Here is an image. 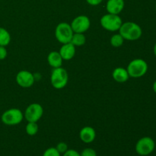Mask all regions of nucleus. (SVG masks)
I'll return each mask as SVG.
<instances>
[{
	"instance_id": "26",
	"label": "nucleus",
	"mask_w": 156,
	"mask_h": 156,
	"mask_svg": "<svg viewBox=\"0 0 156 156\" xmlns=\"http://www.w3.org/2000/svg\"><path fill=\"white\" fill-rule=\"evenodd\" d=\"M152 89H153L154 92H155L156 94V81H155V82H154L153 85H152Z\"/></svg>"
},
{
	"instance_id": "7",
	"label": "nucleus",
	"mask_w": 156,
	"mask_h": 156,
	"mask_svg": "<svg viewBox=\"0 0 156 156\" xmlns=\"http://www.w3.org/2000/svg\"><path fill=\"white\" fill-rule=\"evenodd\" d=\"M155 148V143L149 136H145L140 139L136 144L135 149L138 155L147 156L153 152Z\"/></svg>"
},
{
	"instance_id": "1",
	"label": "nucleus",
	"mask_w": 156,
	"mask_h": 156,
	"mask_svg": "<svg viewBox=\"0 0 156 156\" xmlns=\"http://www.w3.org/2000/svg\"><path fill=\"white\" fill-rule=\"evenodd\" d=\"M118 31L124 40L129 41H137L143 35V30L141 27L138 24L133 21L123 22Z\"/></svg>"
},
{
	"instance_id": "16",
	"label": "nucleus",
	"mask_w": 156,
	"mask_h": 156,
	"mask_svg": "<svg viewBox=\"0 0 156 156\" xmlns=\"http://www.w3.org/2000/svg\"><path fill=\"white\" fill-rule=\"evenodd\" d=\"M11 42V34L5 28L0 27V46L6 47Z\"/></svg>"
},
{
	"instance_id": "15",
	"label": "nucleus",
	"mask_w": 156,
	"mask_h": 156,
	"mask_svg": "<svg viewBox=\"0 0 156 156\" xmlns=\"http://www.w3.org/2000/svg\"><path fill=\"white\" fill-rule=\"evenodd\" d=\"M62 59L59 51H51L47 56V62L53 69L62 67Z\"/></svg>"
},
{
	"instance_id": "6",
	"label": "nucleus",
	"mask_w": 156,
	"mask_h": 156,
	"mask_svg": "<svg viewBox=\"0 0 156 156\" xmlns=\"http://www.w3.org/2000/svg\"><path fill=\"white\" fill-rule=\"evenodd\" d=\"M24 114L18 108H10L5 111L1 117V120L7 126H15L22 122Z\"/></svg>"
},
{
	"instance_id": "17",
	"label": "nucleus",
	"mask_w": 156,
	"mask_h": 156,
	"mask_svg": "<svg viewBox=\"0 0 156 156\" xmlns=\"http://www.w3.org/2000/svg\"><path fill=\"white\" fill-rule=\"evenodd\" d=\"M86 42V37L84 34L81 33H74L72 37L71 43L75 47H82Z\"/></svg>"
},
{
	"instance_id": "10",
	"label": "nucleus",
	"mask_w": 156,
	"mask_h": 156,
	"mask_svg": "<svg viewBox=\"0 0 156 156\" xmlns=\"http://www.w3.org/2000/svg\"><path fill=\"white\" fill-rule=\"evenodd\" d=\"M16 82L20 87L24 88H30L34 84L35 76L27 70H21L16 76Z\"/></svg>"
},
{
	"instance_id": "8",
	"label": "nucleus",
	"mask_w": 156,
	"mask_h": 156,
	"mask_svg": "<svg viewBox=\"0 0 156 156\" xmlns=\"http://www.w3.org/2000/svg\"><path fill=\"white\" fill-rule=\"evenodd\" d=\"M44 114V108L40 104L33 103L27 107L24 113V118L27 122H36L41 120Z\"/></svg>"
},
{
	"instance_id": "14",
	"label": "nucleus",
	"mask_w": 156,
	"mask_h": 156,
	"mask_svg": "<svg viewBox=\"0 0 156 156\" xmlns=\"http://www.w3.org/2000/svg\"><path fill=\"white\" fill-rule=\"evenodd\" d=\"M112 78L114 81L119 83H124L129 80V77L126 69L123 67H117L112 72Z\"/></svg>"
},
{
	"instance_id": "28",
	"label": "nucleus",
	"mask_w": 156,
	"mask_h": 156,
	"mask_svg": "<svg viewBox=\"0 0 156 156\" xmlns=\"http://www.w3.org/2000/svg\"><path fill=\"white\" fill-rule=\"evenodd\" d=\"M155 10H156V4H155Z\"/></svg>"
},
{
	"instance_id": "13",
	"label": "nucleus",
	"mask_w": 156,
	"mask_h": 156,
	"mask_svg": "<svg viewBox=\"0 0 156 156\" xmlns=\"http://www.w3.org/2000/svg\"><path fill=\"white\" fill-rule=\"evenodd\" d=\"M76 47L70 42L62 44L59 53H60L63 60L69 61L71 60L74 57L75 55H76Z\"/></svg>"
},
{
	"instance_id": "19",
	"label": "nucleus",
	"mask_w": 156,
	"mask_h": 156,
	"mask_svg": "<svg viewBox=\"0 0 156 156\" xmlns=\"http://www.w3.org/2000/svg\"><path fill=\"white\" fill-rule=\"evenodd\" d=\"M124 41V38H123L120 34H114L111 37L110 43H111V45L113 47L118 48V47H120L123 45Z\"/></svg>"
},
{
	"instance_id": "3",
	"label": "nucleus",
	"mask_w": 156,
	"mask_h": 156,
	"mask_svg": "<svg viewBox=\"0 0 156 156\" xmlns=\"http://www.w3.org/2000/svg\"><path fill=\"white\" fill-rule=\"evenodd\" d=\"M69 82V75L66 70L62 67L53 69L50 76V83L52 86L58 90L62 89L66 86Z\"/></svg>"
},
{
	"instance_id": "24",
	"label": "nucleus",
	"mask_w": 156,
	"mask_h": 156,
	"mask_svg": "<svg viewBox=\"0 0 156 156\" xmlns=\"http://www.w3.org/2000/svg\"><path fill=\"white\" fill-rule=\"evenodd\" d=\"M62 156H81V155L75 149H68L65 153L62 154Z\"/></svg>"
},
{
	"instance_id": "27",
	"label": "nucleus",
	"mask_w": 156,
	"mask_h": 156,
	"mask_svg": "<svg viewBox=\"0 0 156 156\" xmlns=\"http://www.w3.org/2000/svg\"><path fill=\"white\" fill-rule=\"evenodd\" d=\"M153 52H154V54H155V56H156V43H155V45H154V47H153Z\"/></svg>"
},
{
	"instance_id": "2",
	"label": "nucleus",
	"mask_w": 156,
	"mask_h": 156,
	"mask_svg": "<svg viewBox=\"0 0 156 156\" xmlns=\"http://www.w3.org/2000/svg\"><path fill=\"white\" fill-rule=\"evenodd\" d=\"M148 63L143 59H134L128 64L127 70L129 77L139 79L146 74L148 71Z\"/></svg>"
},
{
	"instance_id": "21",
	"label": "nucleus",
	"mask_w": 156,
	"mask_h": 156,
	"mask_svg": "<svg viewBox=\"0 0 156 156\" xmlns=\"http://www.w3.org/2000/svg\"><path fill=\"white\" fill-rule=\"evenodd\" d=\"M81 156H97V152L91 148H86L80 153Z\"/></svg>"
},
{
	"instance_id": "18",
	"label": "nucleus",
	"mask_w": 156,
	"mask_h": 156,
	"mask_svg": "<svg viewBox=\"0 0 156 156\" xmlns=\"http://www.w3.org/2000/svg\"><path fill=\"white\" fill-rule=\"evenodd\" d=\"M38 130H39V127H38L37 123H36V122H27L25 126V131L27 135L33 136L37 133Z\"/></svg>"
},
{
	"instance_id": "12",
	"label": "nucleus",
	"mask_w": 156,
	"mask_h": 156,
	"mask_svg": "<svg viewBox=\"0 0 156 156\" xmlns=\"http://www.w3.org/2000/svg\"><path fill=\"white\" fill-rule=\"evenodd\" d=\"M79 137L83 143H87V144L91 143L94 141L96 138L95 129L91 126H84L79 132Z\"/></svg>"
},
{
	"instance_id": "11",
	"label": "nucleus",
	"mask_w": 156,
	"mask_h": 156,
	"mask_svg": "<svg viewBox=\"0 0 156 156\" xmlns=\"http://www.w3.org/2000/svg\"><path fill=\"white\" fill-rule=\"evenodd\" d=\"M124 6V0H108L106 4V10L108 13L119 15L123 10Z\"/></svg>"
},
{
	"instance_id": "23",
	"label": "nucleus",
	"mask_w": 156,
	"mask_h": 156,
	"mask_svg": "<svg viewBox=\"0 0 156 156\" xmlns=\"http://www.w3.org/2000/svg\"><path fill=\"white\" fill-rule=\"evenodd\" d=\"M8 51L5 47L0 46V60H4L7 57Z\"/></svg>"
},
{
	"instance_id": "4",
	"label": "nucleus",
	"mask_w": 156,
	"mask_h": 156,
	"mask_svg": "<svg viewBox=\"0 0 156 156\" xmlns=\"http://www.w3.org/2000/svg\"><path fill=\"white\" fill-rule=\"evenodd\" d=\"M100 23L105 30L110 32H115L120 28L123 24V21L119 15L108 13L101 17Z\"/></svg>"
},
{
	"instance_id": "5",
	"label": "nucleus",
	"mask_w": 156,
	"mask_h": 156,
	"mask_svg": "<svg viewBox=\"0 0 156 156\" xmlns=\"http://www.w3.org/2000/svg\"><path fill=\"white\" fill-rule=\"evenodd\" d=\"M74 31L72 29L70 24L66 22H61L57 24L55 28V37L57 41L64 44L71 42Z\"/></svg>"
},
{
	"instance_id": "9",
	"label": "nucleus",
	"mask_w": 156,
	"mask_h": 156,
	"mask_svg": "<svg viewBox=\"0 0 156 156\" xmlns=\"http://www.w3.org/2000/svg\"><path fill=\"white\" fill-rule=\"evenodd\" d=\"M74 33L85 34L91 26V21L86 15H79L73 20L70 24Z\"/></svg>"
},
{
	"instance_id": "22",
	"label": "nucleus",
	"mask_w": 156,
	"mask_h": 156,
	"mask_svg": "<svg viewBox=\"0 0 156 156\" xmlns=\"http://www.w3.org/2000/svg\"><path fill=\"white\" fill-rule=\"evenodd\" d=\"M56 149H57V151L60 154L65 153V152L69 149L68 146H67L66 143H64V142H61V143H58L57 146H56Z\"/></svg>"
},
{
	"instance_id": "25",
	"label": "nucleus",
	"mask_w": 156,
	"mask_h": 156,
	"mask_svg": "<svg viewBox=\"0 0 156 156\" xmlns=\"http://www.w3.org/2000/svg\"><path fill=\"white\" fill-rule=\"evenodd\" d=\"M103 0H86L87 3L91 6H96L100 5Z\"/></svg>"
},
{
	"instance_id": "20",
	"label": "nucleus",
	"mask_w": 156,
	"mask_h": 156,
	"mask_svg": "<svg viewBox=\"0 0 156 156\" xmlns=\"http://www.w3.org/2000/svg\"><path fill=\"white\" fill-rule=\"evenodd\" d=\"M60 155L61 154L58 152L56 147H50L44 151L43 156H60Z\"/></svg>"
}]
</instances>
